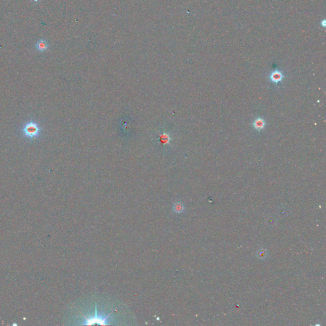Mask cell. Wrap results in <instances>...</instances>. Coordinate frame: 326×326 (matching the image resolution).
<instances>
[{
    "label": "cell",
    "instance_id": "2",
    "mask_svg": "<svg viewBox=\"0 0 326 326\" xmlns=\"http://www.w3.org/2000/svg\"><path fill=\"white\" fill-rule=\"evenodd\" d=\"M41 128L40 125L34 121H28L22 129L23 134L29 140H35L40 136Z\"/></svg>",
    "mask_w": 326,
    "mask_h": 326
},
{
    "label": "cell",
    "instance_id": "4",
    "mask_svg": "<svg viewBox=\"0 0 326 326\" xmlns=\"http://www.w3.org/2000/svg\"><path fill=\"white\" fill-rule=\"evenodd\" d=\"M253 125L256 130L260 131L265 128V125H266V122L264 119H262L261 117H258L254 121Z\"/></svg>",
    "mask_w": 326,
    "mask_h": 326
},
{
    "label": "cell",
    "instance_id": "8",
    "mask_svg": "<svg viewBox=\"0 0 326 326\" xmlns=\"http://www.w3.org/2000/svg\"><path fill=\"white\" fill-rule=\"evenodd\" d=\"M267 256H268L267 252H266V250H264V249L259 250L257 252V256L260 259H266Z\"/></svg>",
    "mask_w": 326,
    "mask_h": 326
},
{
    "label": "cell",
    "instance_id": "3",
    "mask_svg": "<svg viewBox=\"0 0 326 326\" xmlns=\"http://www.w3.org/2000/svg\"><path fill=\"white\" fill-rule=\"evenodd\" d=\"M270 80L271 82L275 83H278L280 82L283 78V75L281 71L279 70H275L273 71L271 74H270Z\"/></svg>",
    "mask_w": 326,
    "mask_h": 326
},
{
    "label": "cell",
    "instance_id": "1",
    "mask_svg": "<svg viewBox=\"0 0 326 326\" xmlns=\"http://www.w3.org/2000/svg\"><path fill=\"white\" fill-rule=\"evenodd\" d=\"M112 320L111 313L108 315L98 313L97 305L96 304L94 313L89 315L88 316H82V323L81 325H91L94 324H98L101 325H107L110 324Z\"/></svg>",
    "mask_w": 326,
    "mask_h": 326
},
{
    "label": "cell",
    "instance_id": "5",
    "mask_svg": "<svg viewBox=\"0 0 326 326\" xmlns=\"http://www.w3.org/2000/svg\"><path fill=\"white\" fill-rule=\"evenodd\" d=\"M36 49L40 52H44L48 48V44L44 40H40L37 42L36 45Z\"/></svg>",
    "mask_w": 326,
    "mask_h": 326
},
{
    "label": "cell",
    "instance_id": "7",
    "mask_svg": "<svg viewBox=\"0 0 326 326\" xmlns=\"http://www.w3.org/2000/svg\"><path fill=\"white\" fill-rule=\"evenodd\" d=\"M173 211L176 214H181L184 211V205L181 203H176L173 205Z\"/></svg>",
    "mask_w": 326,
    "mask_h": 326
},
{
    "label": "cell",
    "instance_id": "6",
    "mask_svg": "<svg viewBox=\"0 0 326 326\" xmlns=\"http://www.w3.org/2000/svg\"><path fill=\"white\" fill-rule=\"evenodd\" d=\"M160 142L164 145H170L171 141V137L169 134L166 133H163L160 135L159 137Z\"/></svg>",
    "mask_w": 326,
    "mask_h": 326
}]
</instances>
